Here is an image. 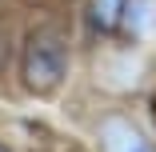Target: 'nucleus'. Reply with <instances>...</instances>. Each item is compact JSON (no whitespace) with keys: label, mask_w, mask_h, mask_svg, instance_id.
<instances>
[{"label":"nucleus","mask_w":156,"mask_h":152,"mask_svg":"<svg viewBox=\"0 0 156 152\" xmlns=\"http://www.w3.org/2000/svg\"><path fill=\"white\" fill-rule=\"evenodd\" d=\"M68 72V44L52 28H36L24 44V84L28 92H52Z\"/></svg>","instance_id":"obj_1"},{"label":"nucleus","mask_w":156,"mask_h":152,"mask_svg":"<svg viewBox=\"0 0 156 152\" xmlns=\"http://www.w3.org/2000/svg\"><path fill=\"white\" fill-rule=\"evenodd\" d=\"M100 148L104 152H156L148 144V136L128 116H104L100 120Z\"/></svg>","instance_id":"obj_2"},{"label":"nucleus","mask_w":156,"mask_h":152,"mask_svg":"<svg viewBox=\"0 0 156 152\" xmlns=\"http://www.w3.org/2000/svg\"><path fill=\"white\" fill-rule=\"evenodd\" d=\"M120 24L128 28V32H132L136 40H144V36H156V0H124Z\"/></svg>","instance_id":"obj_3"},{"label":"nucleus","mask_w":156,"mask_h":152,"mask_svg":"<svg viewBox=\"0 0 156 152\" xmlns=\"http://www.w3.org/2000/svg\"><path fill=\"white\" fill-rule=\"evenodd\" d=\"M120 12H124V0H88V24L96 28L100 36L116 32Z\"/></svg>","instance_id":"obj_4"},{"label":"nucleus","mask_w":156,"mask_h":152,"mask_svg":"<svg viewBox=\"0 0 156 152\" xmlns=\"http://www.w3.org/2000/svg\"><path fill=\"white\" fill-rule=\"evenodd\" d=\"M0 64H4V44H0Z\"/></svg>","instance_id":"obj_5"},{"label":"nucleus","mask_w":156,"mask_h":152,"mask_svg":"<svg viewBox=\"0 0 156 152\" xmlns=\"http://www.w3.org/2000/svg\"><path fill=\"white\" fill-rule=\"evenodd\" d=\"M0 152H8V148H0Z\"/></svg>","instance_id":"obj_6"}]
</instances>
